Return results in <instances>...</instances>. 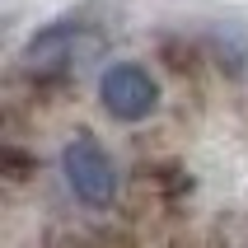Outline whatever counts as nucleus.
Wrapping results in <instances>:
<instances>
[{"mask_svg": "<svg viewBox=\"0 0 248 248\" xmlns=\"http://www.w3.org/2000/svg\"><path fill=\"white\" fill-rule=\"evenodd\" d=\"M61 173H66V187L75 192V202L84 206H108L117 197V164L89 131L61 145Z\"/></svg>", "mask_w": 248, "mask_h": 248, "instance_id": "1", "label": "nucleus"}, {"mask_svg": "<svg viewBox=\"0 0 248 248\" xmlns=\"http://www.w3.org/2000/svg\"><path fill=\"white\" fill-rule=\"evenodd\" d=\"M98 98H103V112L117 122H145L159 108V80L136 61H112L98 75Z\"/></svg>", "mask_w": 248, "mask_h": 248, "instance_id": "2", "label": "nucleus"}, {"mask_svg": "<svg viewBox=\"0 0 248 248\" xmlns=\"http://www.w3.org/2000/svg\"><path fill=\"white\" fill-rule=\"evenodd\" d=\"M24 70L28 75H56V70L80 66V24H52L24 47Z\"/></svg>", "mask_w": 248, "mask_h": 248, "instance_id": "3", "label": "nucleus"}]
</instances>
